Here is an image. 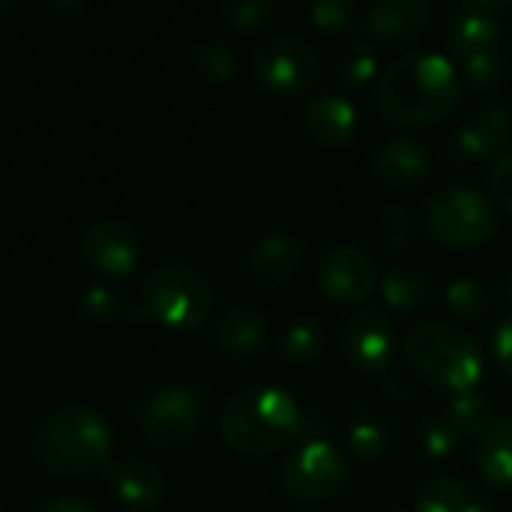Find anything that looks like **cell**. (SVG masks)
<instances>
[{"instance_id":"836d02e7","label":"cell","mask_w":512,"mask_h":512,"mask_svg":"<svg viewBox=\"0 0 512 512\" xmlns=\"http://www.w3.org/2000/svg\"><path fill=\"white\" fill-rule=\"evenodd\" d=\"M378 225H381V234L390 246H408V240L414 234L411 213L396 201H384L378 207Z\"/></svg>"},{"instance_id":"9c48e42d","label":"cell","mask_w":512,"mask_h":512,"mask_svg":"<svg viewBox=\"0 0 512 512\" xmlns=\"http://www.w3.org/2000/svg\"><path fill=\"white\" fill-rule=\"evenodd\" d=\"M201 423V402L195 390L165 387L156 390L141 408V432L159 450H177L189 444Z\"/></svg>"},{"instance_id":"e0dca14e","label":"cell","mask_w":512,"mask_h":512,"mask_svg":"<svg viewBox=\"0 0 512 512\" xmlns=\"http://www.w3.org/2000/svg\"><path fill=\"white\" fill-rule=\"evenodd\" d=\"M375 171L378 177L396 189V192H420L432 180V156L420 141L411 138H393L387 141L378 156H375Z\"/></svg>"},{"instance_id":"74e56055","label":"cell","mask_w":512,"mask_h":512,"mask_svg":"<svg viewBox=\"0 0 512 512\" xmlns=\"http://www.w3.org/2000/svg\"><path fill=\"white\" fill-rule=\"evenodd\" d=\"M36 512H93L81 498H51Z\"/></svg>"},{"instance_id":"5bb4252c","label":"cell","mask_w":512,"mask_h":512,"mask_svg":"<svg viewBox=\"0 0 512 512\" xmlns=\"http://www.w3.org/2000/svg\"><path fill=\"white\" fill-rule=\"evenodd\" d=\"M84 258L105 276H129L141 261V240L123 222L102 219L84 231Z\"/></svg>"},{"instance_id":"30bf717a","label":"cell","mask_w":512,"mask_h":512,"mask_svg":"<svg viewBox=\"0 0 512 512\" xmlns=\"http://www.w3.org/2000/svg\"><path fill=\"white\" fill-rule=\"evenodd\" d=\"M512 141V114L504 105L480 108L447 144L444 162L450 171H468L486 159H501Z\"/></svg>"},{"instance_id":"cb8c5ba5","label":"cell","mask_w":512,"mask_h":512,"mask_svg":"<svg viewBox=\"0 0 512 512\" xmlns=\"http://www.w3.org/2000/svg\"><path fill=\"white\" fill-rule=\"evenodd\" d=\"M444 300H447V309L462 321H486L492 315V294L474 276L450 279L447 291H444Z\"/></svg>"},{"instance_id":"f546056e","label":"cell","mask_w":512,"mask_h":512,"mask_svg":"<svg viewBox=\"0 0 512 512\" xmlns=\"http://www.w3.org/2000/svg\"><path fill=\"white\" fill-rule=\"evenodd\" d=\"M336 72H339V78L345 84H354V87L369 84L378 75V51H375V45L366 42V39H351L336 57Z\"/></svg>"},{"instance_id":"603a6c76","label":"cell","mask_w":512,"mask_h":512,"mask_svg":"<svg viewBox=\"0 0 512 512\" xmlns=\"http://www.w3.org/2000/svg\"><path fill=\"white\" fill-rule=\"evenodd\" d=\"M414 441L429 459H450V456H456V450L462 447L465 438L444 408V411H429L420 417Z\"/></svg>"},{"instance_id":"8d00e7d4","label":"cell","mask_w":512,"mask_h":512,"mask_svg":"<svg viewBox=\"0 0 512 512\" xmlns=\"http://www.w3.org/2000/svg\"><path fill=\"white\" fill-rule=\"evenodd\" d=\"M492 357L512 378V315H507L492 333Z\"/></svg>"},{"instance_id":"8fae6325","label":"cell","mask_w":512,"mask_h":512,"mask_svg":"<svg viewBox=\"0 0 512 512\" xmlns=\"http://www.w3.org/2000/svg\"><path fill=\"white\" fill-rule=\"evenodd\" d=\"M315 282L324 297L342 306H363L378 288L372 258L357 246H333L321 255Z\"/></svg>"},{"instance_id":"ffe728a7","label":"cell","mask_w":512,"mask_h":512,"mask_svg":"<svg viewBox=\"0 0 512 512\" xmlns=\"http://www.w3.org/2000/svg\"><path fill=\"white\" fill-rule=\"evenodd\" d=\"M213 342L234 357H249L267 342V318L246 303L228 306L213 321Z\"/></svg>"},{"instance_id":"d6a6232c","label":"cell","mask_w":512,"mask_h":512,"mask_svg":"<svg viewBox=\"0 0 512 512\" xmlns=\"http://www.w3.org/2000/svg\"><path fill=\"white\" fill-rule=\"evenodd\" d=\"M219 15L237 30H258L276 15V3H270V0H234V3H222Z\"/></svg>"},{"instance_id":"8992f818","label":"cell","mask_w":512,"mask_h":512,"mask_svg":"<svg viewBox=\"0 0 512 512\" xmlns=\"http://www.w3.org/2000/svg\"><path fill=\"white\" fill-rule=\"evenodd\" d=\"M426 225L441 246L477 249L495 234L498 216L495 204L474 186H447L429 198Z\"/></svg>"},{"instance_id":"ac0fdd59","label":"cell","mask_w":512,"mask_h":512,"mask_svg":"<svg viewBox=\"0 0 512 512\" xmlns=\"http://www.w3.org/2000/svg\"><path fill=\"white\" fill-rule=\"evenodd\" d=\"M102 471L114 495L129 507L150 510L165 498V474L147 459H138V456L114 459Z\"/></svg>"},{"instance_id":"f35d334b","label":"cell","mask_w":512,"mask_h":512,"mask_svg":"<svg viewBox=\"0 0 512 512\" xmlns=\"http://www.w3.org/2000/svg\"><path fill=\"white\" fill-rule=\"evenodd\" d=\"M465 512H492V510H489L480 498H471V504L465 507Z\"/></svg>"},{"instance_id":"1f68e13d","label":"cell","mask_w":512,"mask_h":512,"mask_svg":"<svg viewBox=\"0 0 512 512\" xmlns=\"http://www.w3.org/2000/svg\"><path fill=\"white\" fill-rule=\"evenodd\" d=\"M309 21L318 27V30H327V33H339V30H348L354 27L357 15H360V6L354 0H315L309 9H306Z\"/></svg>"},{"instance_id":"7a4b0ae2","label":"cell","mask_w":512,"mask_h":512,"mask_svg":"<svg viewBox=\"0 0 512 512\" xmlns=\"http://www.w3.org/2000/svg\"><path fill=\"white\" fill-rule=\"evenodd\" d=\"M300 426V402L279 387H246L225 402L219 417L225 444L252 459L285 450Z\"/></svg>"},{"instance_id":"60d3db41","label":"cell","mask_w":512,"mask_h":512,"mask_svg":"<svg viewBox=\"0 0 512 512\" xmlns=\"http://www.w3.org/2000/svg\"><path fill=\"white\" fill-rule=\"evenodd\" d=\"M384 512H405V510H384Z\"/></svg>"},{"instance_id":"ba28073f","label":"cell","mask_w":512,"mask_h":512,"mask_svg":"<svg viewBox=\"0 0 512 512\" xmlns=\"http://www.w3.org/2000/svg\"><path fill=\"white\" fill-rule=\"evenodd\" d=\"M348 480V462L330 441H309L282 465V489L297 504L333 501Z\"/></svg>"},{"instance_id":"7402d4cb","label":"cell","mask_w":512,"mask_h":512,"mask_svg":"<svg viewBox=\"0 0 512 512\" xmlns=\"http://www.w3.org/2000/svg\"><path fill=\"white\" fill-rule=\"evenodd\" d=\"M429 276L423 267L417 264H402V267H393L384 282H381V297H384V306L393 309V312H414L420 309L426 300H429Z\"/></svg>"},{"instance_id":"d4e9b609","label":"cell","mask_w":512,"mask_h":512,"mask_svg":"<svg viewBox=\"0 0 512 512\" xmlns=\"http://www.w3.org/2000/svg\"><path fill=\"white\" fill-rule=\"evenodd\" d=\"M327 336H324V324L315 318H300L294 321L285 333H282V357L291 366H309L324 354Z\"/></svg>"},{"instance_id":"e575fe53","label":"cell","mask_w":512,"mask_h":512,"mask_svg":"<svg viewBox=\"0 0 512 512\" xmlns=\"http://www.w3.org/2000/svg\"><path fill=\"white\" fill-rule=\"evenodd\" d=\"M489 189H492V198L507 213H512V150H507L501 159H495L492 174H489Z\"/></svg>"},{"instance_id":"7c38bea8","label":"cell","mask_w":512,"mask_h":512,"mask_svg":"<svg viewBox=\"0 0 512 512\" xmlns=\"http://www.w3.org/2000/svg\"><path fill=\"white\" fill-rule=\"evenodd\" d=\"M512 12L510 0H465L444 18V45L462 60L480 48L498 45L504 15Z\"/></svg>"},{"instance_id":"52a82bcc","label":"cell","mask_w":512,"mask_h":512,"mask_svg":"<svg viewBox=\"0 0 512 512\" xmlns=\"http://www.w3.org/2000/svg\"><path fill=\"white\" fill-rule=\"evenodd\" d=\"M252 72L276 96H306L321 81V54L297 33H270L252 48Z\"/></svg>"},{"instance_id":"2e32d148","label":"cell","mask_w":512,"mask_h":512,"mask_svg":"<svg viewBox=\"0 0 512 512\" xmlns=\"http://www.w3.org/2000/svg\"><path fill=\"white\" fill-rule=\"evenodd\" d=\"M432 18L435 6L429 0H381L363 12V30L378 42H414Z\"/></svg>"},{"instance_id":"d6986e66","label":"cell","mask_w":512,"mask_h":512,"mask_svg":"<svg viewBox=\"0 0 512 512\" xmlns=\"http://www.w3.org/2000/svg\"><path fill=\"white\" fill-rule=\"evenodd\" d=\"M306 132L324 147H348L357 135V108L339 93H321L303 114Z\"/></svg>"},{"instance_id":"5b68a950","label":"cell","mask_w":512,"mask_h":512,"mask_svg":"<svg viewBox=\"0 0 512 512\" xmlns=\"http://www.w3.org/2000/svg\"><path fill=\"white\" fill-rule=\"evenodd\" d=\"M213 285L186 264H162L141 282L144 315L171 330H195L213 312Z\"/></svg>"},{"instance_id":"484cf974","label":"cell","mask_w":512,"mask_h":512,"mask_svg":"<svg viewBox=\"0 0 512 512\" xmlns=\"http://www.w3.org/2000/svg\"><path fill=\"white\" fill-rule=\"evenodd\" d=\"M447 414L456 423V429L462 432V438H480L498 420L492 399L477 390L465 393V396H453V402L447 405Z\"/></svg>"},{"instance_id":"6da1fadb","label":"cell","mask_w":512,"mask_h":512,"mask_svg":"<svg viewBox=\"0 0 512 512\" xmlns=\"http://www.w3.org/2000/svg\"><path fill=\"white\" fill-rule=\"evenodd\" d=\"M462 102V78L438 51H408L378 78V108L399 126H429Z\"/></svg>"},{"instance_id":"9a60e30c","label":"cell","mask_w":512,"mask_h":512,"mask_svg":"<svg viewBox=\"0 0 512 512\" xmlns=\"http://www.w3.org/2000/svg\"><path fill=\"white\" fill-rule=\"evenodd\" d=\"M303 258H306V249H303L297 234L273 231V234H264L249 249L246 273L258 285H264V288H282V285H288L300 273Z\"/></svg>"},{"instance_id":"4316f807","label":"cell","mask_w":512,"mask_h":512,"mask_svg":"<svg viewBox=\"0 0 512 512\" xmlns=\"http://www.w3.org/2000/svg\"><path fill=\"white\" fill-rule=\"evenodd\" d=\"M462 75L474 90H495L504 78H507V54L498 45L480 48L474 54H465L462 60Z\"/></svg>"},{"instance_id":"3957f363","label":"cell","mask_w":512,"mask_h":512,"mask_svg":"<svg viewBox=\"0 0 512 512\" xmlns=\"http://www.w3.org/2000/svg\"><path fill=\"white\" fill-rule=\"evenodd\" d=\"M108 456L111 429L93 408L84 405L57 408L33 432V459L51 477H87L105 468Z\"/></svg>"},{"instance_id":"ab89813d","label":"cell","mask_w":512,"mask_h":512,"mask_svg":"<svg viewBox=\"0 0 512 512\" xmlns=\"http://www.w3.org/2000/svg\"><path fill=\"white\" fill-rule=\"evenodd\" d=\"M507 297H510V303H512V273L507 276Z\"/></svg>"},{"instance_id":"83f0119b","label":"cell","mask_w":512,"mask_h":512,"mask_svg":"<svg viewBox=\"0 0 512 512\" xmlns=\"http://www.w3.org/2000/svg\"><path fill=\"white\" fill-rule=\"evenodd\" d=\"M348 450L363 462H378L390 450V429L375 414H360L348 429Z\"/></svg>"},{"instance_id":"277c9868","label":"cell","mask_w":512,"mask_h":512,"mask_svg":"<svg viewBox=\"0 0 512 512\" xmlns=\"http://www.w3.org/2000/svg\"><path fill=\"white\" fill-rule=\"evenodd\" d=\"M405 357L432 390L465 396L483 381L486 360L471 333L447 321H423L405 336Z\"/></svg>"},{"instance_id":"4fadbf2b","label":"cell","mask_w":512,"mask_h":512,"mask_svg":"<svg viewBox=\"0 0 512 512\" xmlns=\"http://www.w3.org/2000/svg\"><path fill=\"white\" fill-rule=\"evenodd\" d=\"M342 348H345V360L357 372L387 369L396 354L393 321L387 318V312H381L375 306H363V309L351 312V318L345 321V330H342Z\"/></svg>"},{"instance_id":"f1b7e54d","label":"cell","mask_w":512,"mask_h":512,"mask_svg":"<svg viewBox=\"0 0 512 512\" xmlns=\"http://www.w3.org/2000/svg\"><path fill=\"white\" fill-rule=\"evenodd\" d=\"M471 498L456 477H432L417 492V512H465Z\"/></svg>"},{"instance_id":"d590c367","label":"cell","mask_w":512,"mask_h":512,"mask_svg":"<svg viewBox=\"0 0 512 512\" xmlns=\"http://www.w3.org/2000/svg\"><path fill=\"white\" fill-rule=\"evenodd\" d=\"M81 306H84V312H87L90 318H111V315L120 309L117 297H114L108 288H102V285L87 288L84 297H81Z\"/></svg>"},{"instance_id":"44dd1931","label":"cell","mask_w":512,"mask_h":512,"mask_svg":"<svg viewBox=\"0 0 512 512\" xmlns=\"http://www.w3.org/2000/svg\"><path fill=\"white\" fill-rule=\"evenodd\" d=\"M474 462L486 483L498 489H512V417H498L477 438Z\"/></svg>"},{"instance_id":"4dcf8cb0","label":"cell","mask_w":512,"mask_h":512,"mask_svg":"<svg viewBox=\"0 0 512 512\" xmlns=\"http://www.w3.org/2000/svg\"><path fill=\"white\" fill-rule=\"evenodd\" d=\"M192 69L204 81H228L237 72V57L225 42H201L192 54Z\"/></svg>"}]
</instances>
